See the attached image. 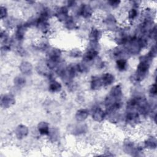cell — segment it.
<instances>
[{"label": "cell", "instance_id": "cell-1", "mask_svg": "<svg viewBox=\"0 0 157 157\" xmlns=\"http://www.w3.org/2000/svg\"><path fill=\"white\" fill-rule=\"evenodd\" d=\"M153 58L147 53L139 58V62L137 66L136 71L132 75V80L134 82L139 83L142 82L147 75Z\"/></svg>", "mask_w": 157, "mask_h": 157}, {"label": "cell", "instance_id": "cell-2", "mask_svg": "<svg viewBox=\"0 0 157 157\" xmlns=\"http://www.w3.org/2000/svg\"><path fill=\"white\" fill-rule=\"evenodd\" d=\"M124 121L128 125L135 126L140 121V115L136 109H126Z\"/></svg>", "mask_w": 157, "mask_h": 157}, {"label": "cell", "instance_id": "cell-3", "mask_svg": "<svg viewBox=\"0 0 157 157\" xmlns=\"http://www.w3.org/2000/svg\"><path fill=\"white\" fill-rule=\"evenodd\" d=\"M15 103V99L13 95L10 93L2 94L0 98L1 107L3 109H9L12 107Z\"/></svg>", "mask_w": 157, "mask_h": 157}, {"label": "cell", "instance_id": "cell-4", "mask_svg": "<svg viewBox=\"0 0 157 157\" xmlns=\"http://www.w3.org/2000/svg\"><path fill=\"white\" fill-rule=\"evenodd\" d=\"M91 117L94 121L101 123L106 118V112L99 106H94L91 110Z\"/></svg>", "mask_w": 157, "mask_h": 157}, {"label": "cell", "instance_id": "cell-5", "mask_svg": "<svg viewBox=\"0 0 157 157\" xmlns=\"http://www.w3.org/2000/svg\"><path fill=\"white\" fill-rule=\"evenodd\" d=\"M78 15L85 19L90 18L93 14V9L90 4L83 3L78 10Z\"/></svg>", "mask_w": 157, "mask_h": 157}, {"label": "cell", "instance_id": "cell-6", "mask_svg": "<svg viewBox=\"0 0 157 157\" xmlns=\"http://www.w3.org/2000/svg\"><path fill=\"white\" fill-rule=\"evenodd\" d=\"M98 54L99 50L87 48L86 50L83 53V55L82 56V61L87 63L93 62V61L98 56Z\"/></svg>", "mask_w": 157, "mask_h": 157}, {"label": "cell", "instance_id": "cell-7", "mask_svg": "<svg viewBox=\"0 0 157 157\" xmlns=\"http://www.w3.org/2000/svg\"><path fill=\"white\" fill-rule=\"evenodd\" d=\"M102 31L98 27H92L88 34L89 42H99L102 36Z\"/></svg>", "mask_w": 157, "mask_h": 157}, {"label": "cell", "instance_id": "cell-8", "mask_svg": "<svg viewBox=\"0 0 157 157\" xmlns=\"http://www.w3.org/2000/svg\"><path fill=\"white\" fill-rule=\"evenodd\" d=\"M69 7L67 6H63L58 8L55 13V17L59 21L64 22L69 17Z\"/></svg>", "mask_w": 157, "mask_h": 157}, {"label": "cell", "instance_id": "cell-9", "mask_svg": "<svg viewBox=\"0 0 157 157\" xmlns=\"http://www.w3.org/2000/svg\"><path fill=\"white\" fill-rule=\"evenodd\" d=\"M29 133V128L25 124H18L14 130V134L17 139L21 140L25 138Z\"/></svg>", "mask_w": 157, "mask_h": 157}, {"label": "cell", "instance_id": "cell-10", "mask_svg": "<svg viewBox=\"0 0 157 157\" xmlns=\"http://www.w3.org/2000/svg\"><path fill=\"white\" fill-rule=\"evenodd\" d=\"M28 28H29L26 23L19 24L16 28L15 33V39L18 42H21L24 39L25 35L27 31Z\"/></svg>", "mask_w": 157, "mask_h": 157}, {"label": "cell", "instance_id": "cell-11", "mask_svg": "<svg viewBox=\"0 0 157 157\" xmlns=\"http://www.w3.org/2000/svg\"><path fill=\"white\" fill-rule=\"evenodd\" d=\"M61 50L57 47H49L47 50L46 56L47 59H54V60H59L61 57Z\"/></svg>", "mask_w": 157, "mask_h": 157}, {"label": "cell", "instance_id": "cell-12", "mask_svg": "<svg viewBox=\"0 0 157 157\" xmlns=\"http://www.w3.org/2000/svg\"><path fill=\"white\" fill-rule=\"evenodd\" d=\"M36 26L40 31L44 34H47L49 32L50 24L47 20L37 17Z\"/></svg>", "mask_w": 157, "mask_h": 157}, {"label": "cell", "instance_id": "cell-13", "mask_svg": "<svg viewBox=\"0 0 157 157\" xmlns=\"http://www.w3.org/2000/svg\"><path fill=\"white\" fill-rule=\"evenodd\" d=\"M104 23L108 29L117 30V20L115 17L112 14H109L104 19Z\"/></svg>", "mask_w": 157, "mask_h": 157}, {"label": "cell", "instance_id": "cell-14", "mask_svg": "<svg viewBox=\"0 0 157 157\" xmlns=\"http://www.w3.org/2000/svg\"><path fill=\"white\" fill-rule=\"evenodd\" d=\"M122 95H123V89L121 86L120 84H117L113 86L111 88L109 94V96L117 99H121Z\"/></svg>", "mask_w": 157, "mask_h": 157}, {"label": "cell", "instance_id": "cell-15", "mask_svg": "<svg viewBox=\"0 0 157 157\" xmlns=\"http://www.w3.org/2000/svg\"><path fill=\"white\" fill-rule=\"evenodd\" d=\"M103 86H108L115 82V76L110 72H105L100 76Z\"/></svg>", "mask_w": 157, "mask_h": 157}, {"label": "cell", "instance_id": "cell-16", "mask_svg": "<svg viewBox=\"0 0 157 157\" xmlns=\"http://www.w3.org/2000/svg\"><path fill=\"white\" fill-rule=\"evenodd\" d=\"M90 115V112L87 109L82 108L77 110L75 114V119L78 122H83L86 120Z\"/></svg>", "mask_w": 157, "mask_h": 157}, {"label": "cell", "instance_id": "cell-17", "mask_svg": "<svg viewBox=\"0 0 157 157\" xmlns=\"http://www.w3.org/2000/svg\"><path fill=\"white\" fill-rule=\"evenodd\" d=\"M144 148L147 150H155L157 147V140L155 136H150L144 142Z\"/></svg>", "mask_w": 157, "mask_h": 157}, {"label": "cell", "instance_id": "cell-18", "mask_svg": "<svg viewBox=\"0 0 157 157\" xmlns=\"http://www.w3.org/2000/svg\"><path fill=\"white\" fill-rule=\"evenodd\" d=\"M18 68L20 72L25 75L31 74L33 72V65L31 64V63L26 61H22L20 64Z\"/></svg>", "mask_w": 157, "mask_h": 157}, {"label": "cell", "instance_id": "cell-19", "mask_svg": "<svg viewBox=\"0 0 157 157\" xmlns=\"http://www.w3.org/2000/svg\"><path fill=\"white\" fill-rule=\"evenodd\" d=\"M103 86L101 77L97 75L92 76L90 80V88L93 91L100 90Z\"/></svg>", "mask_w": 157, "mask_h": 157}, {"label": "cell", "instance_id": "cell-20", "mask_svg": "<svg viewBox=\"0 0 157 157\" xmlns=\"http://www.w3.org/2000/svg\"><path fill=\"white\" fill-rule=\"evenodd\" d=\"M37 129L38 132L41 136H48L50 130L49 124L46 121H40L37 126Z\"/></svg>", "mask_w": 157, "mask_h": 157}, {"label": "cell", "instance_id": "cell-21", "mask_svg": "<svg viewBox=\"0 0 157 157\" xmlns=\"http://www.w3.org/2000/svg\"><path fill=\"white\" fill-rule=\"evenodd\" d=\"M48 88L51 93H59L62 90V85L60 82L56 80L55 78H53L50 80Z\"/></svg>", "mask_w": 157, "mask_h": 157}, {"label": "cell", "instance_id": "cell-22", "mask_svg": "<svg viewBox=\"0 0 157 157\" xmlns=\"http://www.w3.org/2000/svg\"><path fill=\"white\" fill-rule=\"evenodd\" d=\"M64 25L65 28L67 30H74L77 27V25L74 18L71 15H69L66 20L64 22Z\"/></svg>", "mask_w": 157, "mask_h": 157}, {"label": "cell", "instance_id": "cell-23", "mask_svg": "<svg viewBox=\"0 0 157 157\" xmlns=\"http://www.w3.org/2000/svg\"><path fill=\"white\" fill-rule=\"evenodd\" d=\"M128 61L126 58H118L116 59V67L119 71H124L127 69Z\"/></svg>", "mask_w": 157, "mask_h": 157}, {"label": "cell", "instance_id": "cell-24", "mask_svg": "<svg viewBox=\"0 0 157 157\" xmlns=\"http://www.w3.org/2000/svg\"><path fill=\"white\" fill-rule=\"evenodd\" d=\"M139 8L132 7L128 12V19L130 21L135 20L139 15Z\"/></svg>", "mask_w": 157, "mask_h": 157}, {"label": "cell", "instance_id": "cell-25", "mask_svg": "<svg viewBox=\"0 0 157 157\" xmlns=\"http://www.w3.org/2000/svg\"><path fill=\"white\" fill-rule=\"evenodd\" d=\"M77 70L78 73H87L90 70V65L88 63H85L83 61L77 64Z\"/></svg>", "mask_w": 157, "mask_h": 157}, {"label": "cell", "instance_id": "cell-26", "mask_svg": "<svg viewBox=\"0 0 157 157\" xmlns=\"http://www.w3.org/2000/svg\"><path fill=\"white\" fill-rule=\"evenodd\" d=\"M13 84L17 88H22L26 84V80L23 77L17 76L13 79Z\"/></svg>", "mask_w": 157, "mask_h": 157}, {"label": "cell", "instance_id": "cell-27", "mask_svg": "<svg viewBox=\"0 0 157 157\" xmlns=\"http://www.w3.org/2000/svg\"><path fill=\"white\" fill-rule=\"evenodd\" d=\"M0 39L1 45H4L7 44H10L9 36L6 30H1L0 33Z\"/></svg>", "mask_w": 157, "mask_h": 157}, {"label": "cell", "instance_id": "cell-28", "mask_svg": "<svg viewBox=\"0 0 157 157\" xmlns=\"http://www.w3.org/2000/svg\"><path fill=\"white\" fill-rule=\"evenodd\" d=\"M69 55L71 57H72V58H77L82 57V55H83V53H82V52L79 48H74L71 49V50L69 51Z\"/></svg>", "mask_w": 157, "mask_h": 157}, {"label": "cell", "instance_id": "cell-29", "mask_svg": "<svg viewBox=\"0 0 157 157\" xmlns=\"http://www.w3.org/2000/svg\"><path fill=\"white\" fill-rule=\"evenodd\" d=\"M47 136L52 142H55L58 139V131L55 129H50L49 134Z\"/></svg>", "mask_w": 157, "mask_h": 157}, {"label": "cell", "instance_id": "cell-30", "mask_svg": "<svg viewBox=\"0 0 157 157\" xmlns=\"http://www.w3.org/2000/svg\"><path fill=\"white\" fill-rule=\"evenodd\" d=\"M8 16V10L6 7L1 5L0 7V18L1 20H4L7 18Z\"/></svg>", "mask_w": 157, "mask_h": 157}, {"label": "cell", "instance_id": "cell-31", "mask_svg": "<svg viewBox=\"0 0 157 157\" xmlns=\"http://www.w3.org/2000/svg\"><path fill=\"white\" fill-rule=\"evenodd\" d=\"M93 63L97 68L101 69L104 66V62L99 57V56L93 61Z\"/></svg>", "mask_w": 157, "mask_h": 157}, {"label": "cell", "instance_id": "cell-32", "mask_svg": "<svg viewBox=\"0 0 157 157\" xmlns=\"http://www.w3.org/2000/svg\"><path fill=\"white\" fill-rule=\"evenodd\" d=\"M156 37V26L155 25L154 26L151 28V29L149 31L148 34V39L155 40Z\"/></svg>", "mask_w": 157, "mask_h": 157}, {"label": "cell", "instance_id": "cell-33", "mask_svg": "<svg viewBox=\"0 0 157 157\" xmlns=\"http://www.w3.org/2000/svg\"><path fill=\"white\" fill-rule=\"evenodd\" d=\"M156 53H157V51H156V45H153L151 46V48L150 49L149 52L147 53L148 55L150 56L151 58H155L156 56Z\"/></svg>", "mask_w": 157, "mask_h": 157}, {"label": "cell", "instance_id": "cell-34", "mask_svg": "<svg viewBox=\"0 0 157 157\" xmlns=\"http://www.w3.org/2000/svg\"><path fill=\"white\" fill-rule=\"evenodd\" d=\"M148 92H149V94L151 96H155L156 95V83H153L151 84L150 87H149V90H148Z\"/></svg>", "mask_w": 157, "mask_h": 157}, {"label": "cell", "instance_id": "cell-35", "mask_svg": "<svg viewBox=\"0 0 157 157\" xmlns=\"http://www.w3.org/2000/svg\"><path fill=\"white\" fill-rule=\"evenodd\" d=\"M120 3H121V1L118 0H110L107 1V4L113 9L117 8L120 4Z\"/></svg>", "mask_w": 157, "mask_h": 157}]
</instances>
